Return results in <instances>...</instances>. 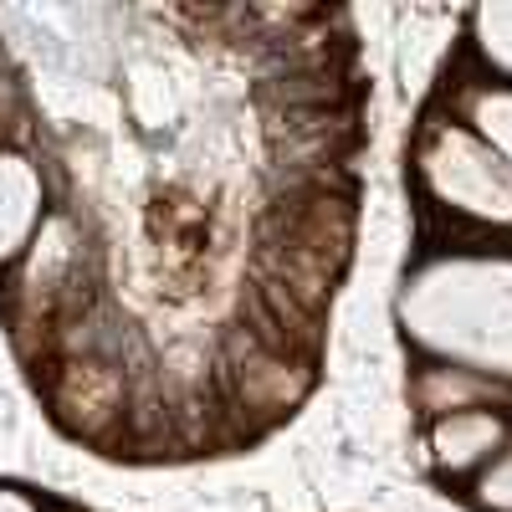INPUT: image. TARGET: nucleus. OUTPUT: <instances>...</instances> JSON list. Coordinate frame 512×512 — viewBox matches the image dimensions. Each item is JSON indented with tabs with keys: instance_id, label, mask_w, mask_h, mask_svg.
<instances>
[{
	"instance_id": "obj_1",
	"label": "nucleus",
	"mask_w": 512,
	"mask_h": 512,
	"mask_svg": "<svg viewBox=\"0 0 512 512\" xmlns=\"http://www.w3.org/2000/svg\"><path fill=\"white\" fill-rule=\"evenodd\" d=\"M395 318L410 359L461 364L512 390V246L425 241Z\"/></svg>"
},
{
	"instance_id": "obj_2",
	"label": "nucleus",
	"mask_w": 512,
	"mask_h": 512,
	"mask_svg": "<svg viewBox=\"0 0 512 512\" xmlns=\"http://www.w3.org/2000/svg\"><path fill=\"white\" fill-rule=\"evenodd\" d=\"M410 195L446 246H512V169L436 98L410 128Z\"/></svg>"
},
{
	"instance_id": "obj_3",
	"label": "nucleus",
	"mask_w": 512,
	"mask_h": 512,
	"mask_svg": "<svg viewBox=\"0 0 512 512\" xmlns=\"http://www.w3.org/2000/svg\"><path fill=\"white\" fill-rule=\"evenodd\" d=\"M93 241L82 231L72 210H52L47 226L36 231L26 256L6 272V318L16 349L26 344V333L41 338V359L52 354L62 328H72L82 313H93ZM36 359V364H41Z\"/></svg>"
},
{
	"instance_id": "obj_4",
	"label": "nucleus",
	"mask_w": 512,
	"mask_h": 512,
	"mask_svg": "<svg viewBox=\"0 0 512 512\" xmlns=\"http://www.w3.org/2000/svg\"><path fill=\"white\" fill-rule=\"evenodd\" d=\"M318 384V364L297 359L277 344H267L262 333H251L246 323H231L221 333L216 349V395L226 420L236 425V436H262L272 425L292 420L303 410V400Z\"/></svg>"
},
{
	"instance_id": "obj_5",
	"label": "nucleus",
	"mask_w": 512,
	"mask_h": 512,
	"mask_svg": "<svg viewBox=\"0 0 512 512\" xmlns=\"http://www.w3.org/2000/svg\"><path fill=\"white\" fill-rule=\"evenodd\" d=\"M507 441H512V410H502V405H477V410L420 420V461L451 492L472 487L502 456Z\"/></svg>"
},
{
	"instance_id": "obj_6",
	"label": "nucleus",
	"mask_w": 512,
	"mask_h": 512,
	"mask_svg": "<svg viewBox=\"0 0 512 512\" xmlns=\"http://www.w3.org/2000/svg\"><path fill=\"white\" fill-rule=\"evenodd\" d=\"M52 210H57V200H52L47 164L21 139H6L0 144V277L26 256V246L47 226Z\"/></svg>"
},
{
	"instance_id": "obj_7",
	"label": "nucleus",
	"mask_w": 512,
	"mask_h": 512,
	"mask_svg": "<svg viewBox=\"0 0 512 512\" xmlns=\"http://www.w3.org/2000/svg\"><path fill=\"white\" fill-rule=\"evenodd\" d=\"M405 400L415 420H436V415H456V410H477V405H502L512 410V390L477 369L461 364H441V359H410L405 374Z\"/></svg>"
},
{
	"instance_id": "obj_8",
	"label": "nucleus",
	"mask_w": 512,
	"mask_h": 512,
	"mask_svg": "<svg viewBox=\"0 0 512 512\" xmlns=\"http://www.w3.org/2000/svg\"><path fill=\"white\" fill-rule=\"evenodd\" d=\"M436 103L446 113H456L512 169V88H502V82H482L472 72L451 67V77L436 88Z\"/></svg>"
},
{
	"instance_id": "obj_9",
	"label": "nucleus",
	"mask_w": 512,
	"mask_h": 512,
	"mask_svg": "<svg viewBox=\"0 0 512 512\" xmlns=\"http://www.w3.org/2000/svg\"><path fill=\"white\" fill-rule=\"evenodd\" d=\"M451 67L512 88V0H482L461 16V47Z\"/></svg>"
},
{
	"instance_id": "obj_10",
	"label": "nucleus",
	"mask_w": 512,
	"mask_h": 512,
	"mask_svg": "<svg viewBox=\"0 0 512 512\" xmlns=\"http://www.w3.org/2000/svg\"><path fill=\"white\" fill-rule=\"evenodd\" d=\"M461 497H466V507H472V512H512V441L502 446V456Z\"/></svg>"
},
{
	"instance_id": "obj_11",
	"label": "nucleus",
	"mask_w": 512,
	"mask_h": 512,
	"mask_svg": "<svg viewBox=\"0 0 512 512\" xmlns=\"http://www.w3.org/2000/svg\"><path fill=\"white\" fill-rule=\"evenodd\" d=\"M0 512H52V502L21 482H0Z\"/></svg>"
},
{
	"instance_id": "obj_12",
	"label": "nucleus",
	"mask_w": 512,
	"mask_h": 512,
	"mask_svg": "<svg viewBox=\"0 0 512 512\" xmlns=\"http://www.w3.org/2000/svg\"><path fill=\"white\" fill-rule=\"evenodd\" d=\"M52 512H77V507H52Z\"/></svg>"
}]
</instances>
